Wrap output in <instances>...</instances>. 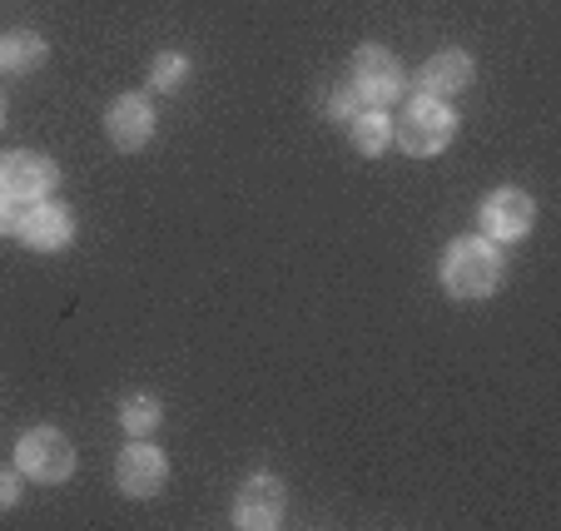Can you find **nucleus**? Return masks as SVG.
Masks as SVG:
<instances>
[{
  "label": "nucleus",
  "mask_w": 561,
  "mask_h": 531,
  "mask_svg": "<svg viewBox=\"0 0 561 531\" xmlns=\"http://www.w3.org/2000/svg\"><path fill=\"white\" fill-rule=\"evenodd\" d=\"M443 288L453 298H462V303H477V298H492L502 288V274H507V264H502V249L492 244V239L472 234V239H453L443 254Z\"/></svg>",
  "instance_id": "1"
},
{
  "label": "nucleus",
  "mask_w": 561,
  "mask_h": 531,
  "mask_svg": "<svg viewBox=\"0 0 561 531\" xmlns=\"http://www.w3.org/2000/svg\"><path fill=\"white\" fill-rule=\"evenodd\" d=\"M392 139H398L403 154H413V160H433V154H443V149L457 139L453 105H447V100H433V95H417L403 115L392 119Z\"/></svg>",
  "instance_id": "2"
},
{
  "label": "nucleus",
  "mask_w": 561,
  "mask_h": 531,
  "mask_svg": "<svg viewBox=\"0 0 561 531\" xmlns=\"http://www.w3.org/2000/svg\"><path fill=\"white\" fill-rule=\"evenodd\" d=\"M15 467L21 477L45 482V487H60V482L75 477V447L60 427H31L15 442Z\"/></svg>",
  "instance_id": "3"
},
{
  "label": "nucleus",
  "mask_w": 561,
  "mask_h": 531,
  "mask_svg": "<svg viewBox=\"0 0 561 531\" xmlns=\"http://www.w3.org/2000/svg\"><path fill=\"white\" fill-rule=\"evenodd\" d=\"M11 234L21 239L31 254H60V249L75 244V213L65 209L60 199H35L15 213Z\"/></svg>",
  "instance_id": "4"
},
{
  "label": "nucleus",
  "mask_w": 561,
  "mask_h": 531,
  "mask_svg": "<svg viewBox=\"0 0 561 531\" xmlns=\"http://www.w3.org/2000/svg\"><path fill=\"white\" fill-rule=\"evenodd\" d=\"M348 85L363 95V105H382L388 109L392 100H403V60L392 50H382V45H363L358 55H353V70H348Z\"/></svg>",
  "instance_id": "5"
},
{
  "label": "nucleus",
  "mask_w": 561,
  "mask_h": 531,
  "mask_svg": "<svg viewBox=\"0 0 561 531\" xmlns=\"http://www.w3.org/2000/svg\"><path fill=\"white\" fill-rule=\"evenodd\" d=\"M477 219H482V234L492 244H517V239L531 234V223H537V199L527 189H517V184H502V189H492L482 199Z\"/></svg>",
  "instance_id": "6"
},
{
  "label": "nucleus",
  "mask_w": 561,
  "mask_h": 531,
  "mask_svg": "<svg viewBox=\"0 0 561 531\" xmlns=\"http://www.w3.org/2000/svg\"><path fill=\"white\" fill-rule=\"evenodd\" d=\"M55 184H60V164H55L50 154H35V149L0 154V194H5V199H21V204L50 199Z\"/></svg>",
  "instance_id": "7"
},
{
  "label": "nucleus",
  "mask_w": 561,
  "mask_h": 531,
  "mask_svg": "<svg viewBox=\"0 0 561 531\" xmlns=\"http://www.w3.org/2000/svg\"><path fill=\"white\" fill-rule=\"evenodd\" d=\"M284 507H288L284 477H274V472H254V477H244L239 497H233V527L274 531L278 521H284Z\"/></svg>",
  "instance_id": "8"
},
{
  "label": "nucleus",
  "mask_w": 561,
  "mask_h": 531,
  "mask_svg": "<svg viewBox=\"0 0 561 531\" xmlns=\"http://www.w3.org/2000/svg\"><path fill=\"white\" fill-rule=\"evenodd\" d=\"M164 482H170V458H164L154 442L135 437V442L119 452V462H115V487L125 492V497H135V501H149V497L164 492Z\"/></svg>",
  "instance_id": "9"
},
{
  "label": "nucleus",
  "mask_w": 561,
  "mask_h": 531,
  "mask_svg": "<svg viewBox=\"0 0 561 531\" xmlns=\"http://www.w3.org/2000/svg\"><path fill=\"white\" fill-rule=\"evenodd\" d=\"M105 135H110V145H115L119 154H139V149L154 139V105H149V95H135V90H125V95L110 100Z\"/></svg>",
  "instance_id": "10"
},
{
  "label": "nucleus",
  "mask_w": 561,
  "mask_h": 531,
  "mask_svg": "<svg viewBox=\"0 0 561 531\" xmlns=\"http://www.w3.org/2000/svg\"><path fill=\"white\" fill-rule=\"evenodd\" d=\"M472 80H477V60H472L467 50H457V45H447V50L427 55V65L417 70V90H423V95H433V100L462 95Z\"/></svg>",
  "instance_id": "11"
},
{
  "label": "nucleus",
  "mask_w": 561,
  "mask_h": 531,
  "mask_svg": "<svg viewBox=\"0 0 561 531\" xmlns=\"http://www.w3.org/2000/svg\"><path fill=\"white\" fill-rule=\"evenodd\" d=\"M50 60V41L35 31H5L0 35V74H31Z\"/></svg>",
  "instance_id": "12"
},
{
  "label": "nucleus",
  "mask_w": 561,
  "mask_h": 531,
  "mask_svg": "<svg viewBox=\"0 0 561 531\" xmlns=\"http://www.w3.org/2000/svg\"><path fill=\"white\" fill-rule=\"evenodd\" d=\"M348 135H353V149H358V154L378 160L382 149L392 145V115L382 105H363L358 115L348 119Z\"/></svg>",
  "instance_id": "13"
},
{
  "label": "nucleus",
  "mask_w": 561,
  "mask_h": 531,
  "mask_svg": "<svg viewBox=\"0 0 561 531\" xmlns=\"http://www.w3.org/2000/svg\"><path fill=\"white\" fill-rule=\"evenodd\" d=\"M159 423H164V407H159V397L129 393L125 403H119V427H125V437H154Z\"/></svg>",
  "instance_id": "14"
},
{
  "label": "nucleus",
  "mask_w": 561,
  "mask_h": 531,
  "mask_svg": "<svg viewBox=\"0 0 561 531\" xmlns=\"http://www.w3.org/2000/svg\"><path fill=\"white\" fill-rule=\"evenodd\" d=\"M190 55L184 50H164V55H154V65H149V85L154 90H164V95H174V90L190 80Z\"/></svg>",
  "instance_id": "15"
},
{
  "label": "nucleus",
  "mask_w": 561,
  "mask_h": 531,
  "mask_svg": "<svg viewBox=\"0 0 561 531\" xmlns=\"http://www.w3.org/2000/svg\"><path fill=\"white\" fill-rule=\"evenodd\" d=\"M358 109H363V95L348 85V80H343L339 90H329V100H323V119H333V125H348Z\"/></svg>",
  "instance_id": "16"
},
{
  "label": "nucleus",
  "mask_w": 561,
  "mask_h": 531,
  "mask_svg": "<svg viewBox=\"0 0 561 531\" xmlns=\"http://www.w3.org/2000/svg\"><path fill=\"white\" fill-rule=\"evenodd\" d=\"M15 501H21V467H0V511L15 507Z\"/></svg>",
  "instance_id": "17"
},
{
  "label": "nucleus",
  "mask_w": 561,
  "mask_h": 531,
  "mask_svg": "<svg viewBox=\"0 0 561 531\" xmlns=\"http://www.w3.org/2000/svg\"><path fill=\"white\" fill-rule=\"evenodd\" d=\"M11 223H15V199H5V194H0V234H5Z\"/></svg>",
  "instance_id": "18"
},
{
  "label": "nucleus",
  "mask_w": 561,
  "mask_h": 531,
  "mask_svg": "<svg viewBox=\"0 0 561 531\" xmlns=\"http://www.w3.org/2000/svg\"><path fill=\"white\" fill-rule=\"evenodd\" d=\"M0 129H5V90H0Z\"/></svg>",
  "instance_id": "19"
}]
</instances>
